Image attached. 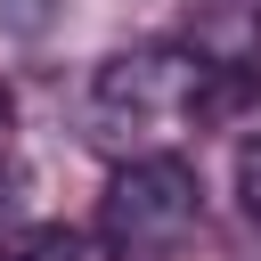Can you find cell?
I'll return each instance as SVG.
<instances>
[{
	"label": "cell",
	"instance_id": "cell-1",
	"mask_svg": "<svg viewBox=\"0 0 261 261\" xmlns=\"http://www.w3.org/2000/svg\"><path fill=\"white\" fill-rule=\"evenodd\" d=\"M237 98V73H212L196 49H122L90 82V114L106 139H163Z\"/></svg>",
	"mask_w": 261,
	"mask_h": 261
},
{
	"label": "cell",
	"instance_id": "cell-2",
	"mask_svg": "<svg viewBox=\"0 0 261 261\" xmlns=\"http://www.w3.org/2000/svg\"><path fill=\"white\" fill-rule=\"evenodd\" d=\"M196 212H204V188L179 155H130L98 196V237L122 261H155L196 228Z\"/></svg>",
	"mask_w": 261,
	"mask_h": 261
},
{
	"label": "cell",
	"instance_id": "cell-3",
	"mask_svg": "<svg viewBox=\"0 0 261 261\" xmlns=\"http://www.w3.org/2000/svg\"><path fill=\"white\" fill-rule=\"evenodd\" d=\"M188 49H196L212 73H245V65L261 57V0H196Z\"/></svg>",
	"mask_w": 261,
	"mask_h": 261
},
{
	"label": "cell",
	"instance_id": "cell-4",
	"mask_svg": "<svg viewBox=\"0 0 261 261\" xmlns=\"http://www.w3.org/2000/svg\"><path fill=\"white\" fill-rule=\"evenodd\" d=\"M0 261H82V237H73V228H57V220H41V228L0 237Z\"/></svg>",
	"mask_w": 261,
	"mask_h": 261
},
{
	"label": "cell",
	"instance_id": "cell-5",
	"mask_svg": "<svg viewBox=\"0 0 261 261\" xmlns=\"http://www.w3.org/2000/svg\"><path fill=\"white\" fill-rule=\"evenodd\" d=\"M57 16H65V0H0V33H24V41L49 33Z\"/></svg>",
	"mask_w": 261,
	"mask_h": 261
},
{
	"label": "cell",
	"instance_id": "cell-6",
	"mask_svg": "<svg viewBox=\"0 0 261 261\" xmlns=\"http://www.w3.org/2000/svg\"><path fill=\"white\" fill-rule=\"evenodd\" d=\"M237 204H245V220H261V139L237 147Z\"/></svg>",
	"mask_w": 261,
	"mask_h": 261
},
{
	"label": "cell",
	"instance_id": "cell-7",
	"mask_svg": "<svg viewBox=\"0 0 261 261\" xmlns=\"http://www.w3.org/2000/svg\"><path fill=\"white\" fill-rule=\"evenodd\" d=\"M0 147H8V90H0Z\"/></svg>",
	"mask_w": 261,
	"mask_h": 261
}]
</instances>
